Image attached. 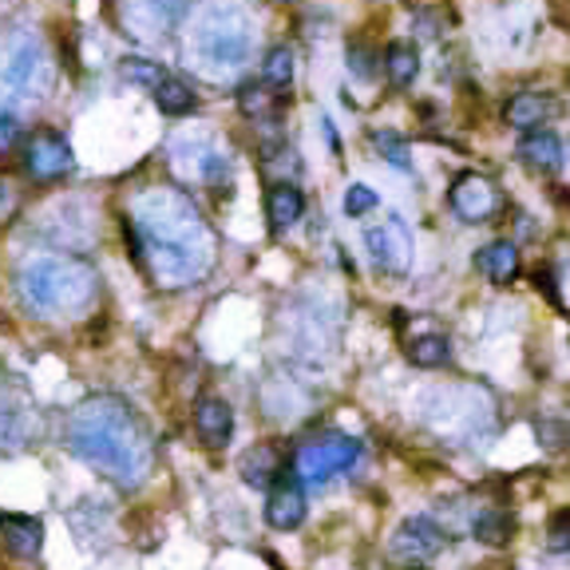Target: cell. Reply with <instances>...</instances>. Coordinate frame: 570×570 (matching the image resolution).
I'll use <instances>...</instances> for the list:
<instances>
[{
    "label": "cell",
    "instance_id": "20",
    "mask_svg": "<svg viewBox=\"0 0 570 570\" xmlns=\"http://www.w3.org/2000/svg\"><path fill=\"white\" fill-rule=\"evenodd\" d=\"M384 76H389L392 88H408V83L420 76V52L404 40L384 48Z\"/></svg>",
    "mask_w": 570,
    "mask_h": 570
},
{
    "label": "cell",
    "instance_id": "22",
    "mask_svg": "<svg viewBox=\"0 0 570 570\" xmlns=\"http://www.w3.org/2000/svg\"><path fill=\"white\" fill-rule=\"evenodd\" d=\"M408 361L417 364V369H443V364L452 361V341L443 333L417 337V341L408 344Z\"/></svg>",
    "mask_w": 570,
    "mask_h": 570
},
{
    "label": "cell",
    "instance_id": "14",
    "mask_svg": "<svg viewBox=\"0 0 570 570\" xmlns=\"http://www.w3.org/2000/svg\"><path fill=\"white\" fill-rule=\"evenodd\" d=\"M554 116H559V100L547 91H519L516 100L507 103V123L519 127V131H539Z\"/></svg>",
    "mask_w": 570,
    "mask_h": 570
},
{
    "label": "cell",
    "instance_id": "10",
    "mask_svg": "<svg viewBox=\"0 0 570 570\" xmlns=\"http://www.w3.org/2000/svg\"><path fill=\"white\" fill-rule=\"evenodd\" d=\"M24 171L37 182H56L72 171V147L60 131H37L24 147Z\"/></svg>",
    "mask_w": 570,
    "mask_h": 570
},
{
    "label": "cell",
    "instance_id": "26",
    "mask_svg": "<svg viewBox=\"0 0 570 570\" xmlns=\"http://www.w3.org/2000/svg\"><path fill=\"white\" fill-rule=\"evenodd\" d=\"M28 436V417L20 408L0 404V448H20Z\"/></svg>",
    "mask_w": 570,
    "mask_h": 570
},
{
    "label": "cell",
    "instance_id": "19",
    "mask_svg": "<svg viewBox=\"0 0 570 570\" xmlns=\"http://www.w3.org/2000/svg\"><path fill=\"white\" fill-rule=\"evenodd\" d=\"M238 471H242L246 483L266 488V483H273V476H281V452L273 443H258V448H250V452L238 460Z\"/></svg>",
    "mask_w": 570,
    "mask_h": 570
},
{
    "label": "cell",
    "instance_id": "11",
    "mask_svg": "<svg viewBox=\"0 0 570 570\" xmlns=\"http://www.w3.org/2000/svg\"><path fill=\"white\" fill-rule=\"evenodd\" d=\"M448 202H452L456 218H463V222H471V227H480V222H488L491 214L499 210V190L491 179H483V174H460V179L452 182V190H448Z\"/></svg>",
    "mask_w": 570,
    "mask_h": 570
},
{
    "label": "cell",
    "instance_id": "15",
    "mask_svg": "<svg viewBox=\"0 0 570 570\" xmlns=\"http://www.w3.org/2000/svg\"><path fill=\"white\" fill-rule=\"evenodd\" d=\"M519 159H523L527 167H534V171H562V139L554 136V131H547V127H539V131H527L523 139H519Z\"/></svg>",
    "mask_w": 570,
    "mask_h": 570
},
{
    "label": "cell",
    "instance_id": "7",
    "mask_svg": "<svg viewBox=\"0 0 570 570\" xmlns=\"http://www.w3.org/2000/svg\"><path fill=\"white\" fill-rule=\"evenodd\" d=\"M190 0H119V20L127 32L139 40H159L167 37L182 20Z\"/></svg>",
    "mask_w": 570,
    "mask_h": 570
},
{
    "label": "cell",
    "instance_id": "12",
    "mask_svg": "<svg viewBox=\"0 0 570 570\" xmlns=\"http://www.w3.org/2000/svg\"><path fill=\"white\" fill-rule=\"evenodd\" d=\"M301 519H306V491L293 476H281L266 499V523L273 531H293V527H301Z\"/></svg>",
    "mask_w": 570,
    "mask_h": 570
},
{
    "label": "cell",
    "instance_id": "27",
    "mask_svg": "<svg viewBox=\"0 0 570 570\" xmlns=\"http://www.w3.org/2000/svg\"><path fill=\"white\" fill-rule=\"evenodd\" d=\"M471 531H476V539H483V543H503L507 531H511V519L499 516V511H480L476 523H471Z\"/></svg>",
    "mask_w": 570,
    "mask_h": 570
},
{
    "label": "cell",
    "instance_id": "21",
    "mask_svg": "<svg viewBox=\"0 0 570 570\" xmlns=\"http://www.w3.org/2000/svg\"><path fill=\"white\" fill-rule=\"evenodd\" d=\"M154 103H159V111H163V116L182 119V116H190V111L199 108V96H194V91H190L182 80L167 76V80L154 88Z\"/></svg>",
    "mask_w": 570,
    "mask_h": 570
},
{
    "label": "cell",
    "instance_id": "24",
    "mask_svg": "<svg viewBox=\"0 0 570 570\" xmlns=\"http://www.w3.org/2000/svg\"><path fill=\"white\" fill-rule=\"evenodd\" d=\"M123 80L127 83H139V88H159V83L167 80V72H163V63H154V60H143V56H127L123 60Z\"/></svg>",
    "mask_w": 570,
    "mask_h": 570
},
{
    "label": "cell",
    "instance_id": "23",
    "mask_svg": "<svg viewBox=\"0 0 570 570\" xmlns=\"http://www.w3.org/2000/svg\"><path fill=\"white\" fill-rule=\"evenodd\" d=\"M293 72H298V56H293L290 44H278L266 52L262 60V83L266 88H290Z\"/></svg>",
    "mask_w": 570,
    "mask_h": 570
},
{
    "label": "cell",
    "instance_id": "25",
    "mask_svg": "<svg viewBox=\"0 0 570 570\" xmlns=\"http://www.w3.org/2000/svg\"><path fill=\"white\" fill-rule=\"evenodd\" d=\"M273 103H278V96H273L266 83H246L242 96H238V108H242V116H250V119L270 116Z\"/></svg>",
    "mask_w": 570,
    "mask_h": 570
},
{
    "label": "cell",
    "instance_id": "6",
    "mask_svg": "<svg viewBox=\"0 0 570 570\" xmlns=\"http://www.w3.org/2000/svg\"><path fill=\"white\" fill-rule=\"evenodd\" d=\"M361 460V443L353 436H317V440L301 443L298 456H293V480L298 483H329L333 476L349 471L353 463Z\"/></svg>",
    "mask_w": 570,
    "mask_h": 570
},
{
    "label": "cell",
    "instance_id": "8",
    "mask_svg": "<svg viewBox=\"0 0 570 570\" xmlns=\"http://www.w3.org/2000/svg\"><path fill=\"white\" fill-rule=\"evenodd\" d=\"M440 547H443V527L428 516H412L392 531L389 559L404 562V567H420V562L436 559Z\"/></svg>",
    "mask_w": 570,
    "mask_h": 570
},
{
    "label": "cell",
    "instance_id": "30",
    "mask_svg": "<svg viewBox=\"0 0 570 570\" xmlns=\"http://www.w3.org/2000/svg\"><path fill=\"white\" fill-rule=\"evenodd\" d=\"M349 72H357L361 80H372V52L364 44H349Z\"/></svg>",
    "mask_w": 570,
    "mask_h": 570
},
{
    "label": "cell",
    "instance_id": "5",
    "mask_svg": "<svg viewBox=\"0 0 570 570\" xmlns=\"http://www.w3.org/2000/svg\"><path fill=\"white\" fill-rule=\"evenodd\" d=\"M52 91V56L37 32L0 37V100L40 103Z\"/></svg>",
    "mask_w": 570,
    "mask_h": 570
},
{
    "label": "cell",
    "instance_id": "4",
    "mask_svg": "<svg viewBox=\"0 0 570 570\" xmlns=\"http://www.w3.org/2000/svg\"><path fill=\"white\" fill-rule=\"evenodd\" d=\"M187 56L210 80L238 76L253 56V17L238 0H207L190 20Z\"/></svg>",
    "mask_w": 570,
    "mask_h": 570
},
{
    "label": "cell",
    "instance_id": "32",
    "mask_svg": "<svg viewBox=\"0 0 570 570\" xmlns=\"http://www.w3.org/2000/svg\"><path fill=\"white\" fill-rule=\"evenodd\" d=\"M551 551H554V554H562V551H567V516H559V519H554V531H551Z\"/></svg>",
    "mask_w": 570,
    "mask_h": 570
},
{
    "label": "cell",
    "instance_id": "29",
    "mask_svg": "<svg viewBox=\"0 0 570 570\" xmlns=\"http://www.w3.org/2000/svg\"><path fill=\"white\" fill-rule=\"evenodd\" d=\"M377 147L384 154H389V163L397 167V171H408V147L400 143V139L392 136V131H377Z\"/></svg>",
    "mask_w": 570,
    "mask_h": 570
},
{
    "label": "cell",
    "instance_id": "16",
    "mask_svg": "<svg viewBox=\"0 0 570 570\" xmlns=\"http://www.w3.org/2000/svg\"><path fill=\"white\" fill-rule=\"evenodd\" d=\"M0 534L17 559H37L44 547V527L32 516H0Z\"/></svg>",
    "mask_w": 570,
    "mask_h": 570
},
{
    "label": "cell",
    "instance_id": "13",
    "mask_svg": "<svg viewBox=\"0 0 570 570\" xmlns=\"http://www.w3.org/2000/svg\"><path fill=\"white\" fill-rule=\"evenodd\" d=\"M194 428H199V440L207 448H222L234 436V408L222 397H202L194 404Z\"/></svg>",
    "mask_w": 570,
    "mask_h": 570
},
{
    "label": "cell",
    "instance_id": "2",
    "mask_svg": "<svg viewBox=\"0 0 570 570\" xmlns=\"http://www.w3.org/2000/svg\"><path fill=\"white\" fill-rule=\"evenodd\" d=\"M68 448L119 488H143L154 468V443L136 408L119 397H91L68 417Z\"/></svg>",
    "mask_w": 570,
    "mask_h": 570
},
{
    "label": "cell",
    "instance_id": "3",
    "mask_svg": "<svg viewBox=\"0 0 570 570\" xmlns=\"http://www.w3.org/2000/svg\"><path fill=\"white\" fill-rule=\"evenodd\" d=\"M17 293L32 317H76L100 298V273L80 253H32L17 270Z\"/></svg>",
    "mask_w": 570,
    "mask_h": 570
},
{
    "label": "cell",
    "instance_id": "18",
    "mask_svg": "<svg viewBox=\"0 0 570 570\" xmlns=\"http://www.w3.org/2000/svg\"><path fill=\"white\" fill-rule=\"evenodd\" d=\"M301 214H306V194L293 182L270 187V194H266V218H270L273 230H290Z\"/></svg>",
    "mask_w": 570,
    "mask_h": 570
},
{
    "label": "cell",
    "instance_id": "28",
    "mask_svg": "<svg viewBox=\"0 0 570 570\" xmlns=\"http://www.w3.org/2000/svg\"><path fill=\"white\" fill-rule=\"evenodd\" d=\"M372 207H377V190H372V187H364V182H353V187L344 190V214H349V218L369 214Z\"/></svg>",
    "mask_w": 570,
    "mask_h": 570
},
{
    "label": "cell",
    "instance_id": "1",
    "mask_svg": "<svg viewBox=\"0 0 570 570\" xmlns=\"http://www.w3.org/2000/svg\"><path fill=\"white\" fill-rule=\"evenodd\" d=\"M127 238L159 290H187L214 266L218 238L202 210L179 187H147L127 210Z\"/></svg>",
    "mask_w": 570,
    "mask_h": 570
},
{
    "label": "cell",
    "instance_id": "31",
    "mask_svg": "<svg viewBox=\"0 0 570 570\" xmlns=\"http://www.w3.org/2000/svg\"><path fill=\"white\" fill-rule=\"evenodd\" d=\"M17 136H20L17 116H9V111H0V154H9V151H12Z\"/></svg>",
    "mask_w": 570,
    "mask_h": 570
},
{
    "label": "cell",
    "instance_id": "9",
    "mask_svg": "<svg viewBox=\"0 0 570 570\" xmlns=\"http://www.w3.org/2000/svg\"><path fill=\"white\" fill-rule=\"evenodd\" d=\"M364 246H369L372 262L384 273H408L412 266V234H408L404 218L389 214L380 227L364 230Z\"/></svg>",
    "mask_w": 570,
    "mask_h": 570
},
{
    "label": "cell",
    "instance_id": "17",
    "mask_svg": "<svg viewBox=\"0 0 570 570\" xmlns=\"http://www.w3.org/2000/svg\"><path fill=\"white\" fill-rule=\"evenodd\" d=\"M476 266H480L483 273H488L496 286H511L519 273V250L516 242H507V238H496V242H488L480 253H476Z\"/></svg>",
    "mask_w": 570,
    "mask_h": 570
}]
</instances>
